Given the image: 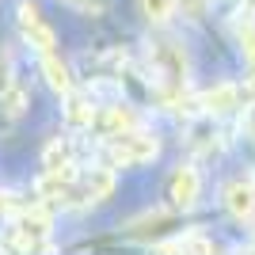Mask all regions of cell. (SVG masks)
<instances>
[{
  "label": "cell",
  "mask_w": 255,
  "mask_h": 255,
  "mask_svg": "<svg viewBox=\"0 0 255 255\" xmlns=\"http://www.w3.org/2000/svg\"><path fill=\"white\" fill-rule=\"evenodd\" d=\"M160 152V141L149 129H126V133H111L103 145V164L107 168H133V164H149Z\"/></svg>",
  "instance_id": "1"
},
{
  "label": "cell",
  "mask_w": 255,
  "mask_h": 255,
  "mask_svg": "<svg viewBox=\"0 0 255 255\" xmlns=\"http://www.w3.org/2000/svg\"><path fill=\"white\" fill-rule=\"evenodd\" d=\"M149 65H152V73H156V88H160L164 103L175 99L179 92H187V53L175 42H152L149 46Z\"/></svg>",
  "instance_id": "2"
},
{
  "label": "cell",
  "mask_w": 255,
  "mask_h": 255,
  "mask_svg": "<svg viewBox=\"0 0 255 255\" xmlns=\"http://www.w3.org/2000/svg\"><path fill=\"white\" fill-rule=\"evenodd\" d=\"M19 31L38 53H53V46H57V34H53V27L42 19V11H38L34 0H23L19 4Z\"/></svg>",
  "instance_id": "3"
},
{
  "label": "cell",
  "mask_w": 255,
  "mask_h": 255,
  "mask_svg": "<svg viewBox=\"0 0 255 255\" xmlns=\"http://www.w3.org/2000/svg\"><path fill=\"white\" fill-rule=\"evenodd\" d=\"M198 194H202V179H198L194 164H179L168 179V202L175 210H191V206H198Z\"/></svg>",
  "instance_id": "4"
},
{
  "label": "cell",
  "mask_w": 255,
  "mask_h": 255,
  "mask_svg": "<svg viewBox=\"0 0 255 255\" xmlns=\"http://www.w3.org/2000/svg\"><path fill=\"white\" fill-rule=\"evenodd\" d=\"M225 206H229L233 217L252 221V217H255V179H233V183H225Z\"/></svg>",
  "instance_id": "5"
},
{
  "label": "cell",
  "mask_w": 255,
  "mask_h": 255,
  "mask_svg": "<svg viewBox=\"0 0 255 255\" xmlns=\"http://www.w3.org/2000/svg\"><path fill=\"white\" fill-rule=\"evenodd\" d=\"M76 187H80V202H103V198H111V191H115V171L107 168V164H99V168L84 171V175L76 179Z\"/></svg>",
  "instance_id": "6"
},
{
  "label": "cell",
  "mask_w": 255,
  "mask_h": 255,
  "mask_svg": "<svg viewBox=\"0 0 255 255\" xmlns=\"http://www.w3.org/2000/svg\"><path fill=\"white\" fill-rule=\"evenodd\" d=\"M236 107H240V96H236V84H229V80H221V84H213L210 92H202V115L221 118V115H229V111H236Z\"/></svg>",
  "instance_id": "7"
},
{
  "label": "cell",
  "mask_w": 255,
  "mask_h": 255,
  "mask_svg": "<svg viewBox=\"0 0 255 255\" xmlns=\"http://www.w3.org/2000/svg\"><path fill=\"white\" fill-rule=\"evenodd\" d=\"M65 122H69L73 129H88L92 122H96V107H92V99L80 96L76 88L65 96Z\"/></svg>",
  "instance_id": "8"
},
{
  "label": "cell",
  "mask_w": 255,
  "mask_h": 255,
  "mask_svg": "<svg viewBox=\"0 0 255 255\" xmlns=\"http://www.w3.org/2000/svg\"><path fill=\"white\" fill-rule=\"evenodd\" d=\"M42 73H46V84L57 92V96H69L73 92V73H69V65L57 57V53H42Z\"/></svg>",
  "instance_id": "9"
},
{
  "label": "cell",
  "mask_w": 255,
  "mask_h": 255,
  "mask_svg": "<svg viewBox=\"0 0 255 255\" xmlns=\"http://www.w3.org/2000/svg\"><path fill=\"white\" fill-rule=\"evenodd\" d=\"M103 126H107V137H111V133H126V129L141 126V115L129 103H115V107L103 111Z\"/></svg>",
  "instance_id": "10"
},
{
  "label": "cell",
  "mask_w": 255,
  "mask_h": 255,
  "mask_svg": "<svg viewBox=\"0 0 255 255\" xmlns=\"http://www.w3.org/2000/svg\"><path fill=\"white\" fill-rule=\"evenodd\" d=\"M42 168L46 171H69L73 168V141L69 137H53L42 152Z\"/></svg>",
  "instance_id": "11"
},
{
  "label": "cell",
  "mask_w": 255,
  "mask_h": 255,
  "mask_svg": "<svg viewBox=\"0 0 255 255\" xmlns=\"http://www.w3.org/2000/svg\"><path fill=\"white\" fill-rule=\"evenodd\" d=\"M23 111H27V92H23L19 84H8L4 92H0V115L4 118H19Z\"/></svg>",
  "instance_id": "12"
},
{
  "label": "cell",
  "mask_w": 255,
  "mask_h": 255,
  "mask_svg": "<svg viewBox=\"0 0 255 255\" xmlns=\"http://www.w3.org/2000/svg\"><path fill=\"white\" fill-rule=\"evenodd\" d=\"M217 137H221V133H217L213 126H194L191 129V149L198 152V156H213V152L221 149V141H217Z\"/></svg>",
  "instance_id": "13"
},
{
  "label": "cell",
  "mask_w": 255,
  "mask_h": 255,
  "mask_svg": "<svg viewBox=\"0 0 255 255\" xmlns=\"http://www.w3.org/2000/svg\"><path fill=\"white\" fill-rule=\"evenodd\" d=\"M141 11H145L152 23H168L171 11H175V0H141Z\"/></svg>",
  "instance_id": "14"
},
{
  "label": "cell",
  "mask_w": 255,
  "mask_h": 255,
  "mask_svg": "<svg viewBox=\"0 0 255 255\" xmlns=\"http://www.w3.org/2000/svg\"><path fill=\"white\" fill-rule=\"evenodd\" d=\"M236 38H240V46H244L248 61L255 65V23L252 19H240V23H236Z\"/></svg>",
  "instance_id": "15"
},
{
  "label": "cell",
  "mask_w": 255,
  "mask_h": 255,
  "mask_svg": "<svg viewBox=\"0 0 255 255\" xmlns=\"http://www.w3.org/2000/svg\"><path fill=\"white\" fill-rule=\"evenodd\" d=\"M236 96H240V107H255V73H248L236 84Z\"/></svg>",
  "instance_id": "16"
},
{
  "label": "cell",
  "mask_w": 255,
  "mask_h": 255,
  "mask_svg": "<svg viewBox=\"0 0 255 255\" xmlns=\"http://www.w3.org/2000/svg\"><path fill=\"white\" fill-rule=\"evenodd\" d=\"M8 73H11V69H8V57L0 53V92H4V88L11 84V76H8Z\"/></svg>",
  "instance_id": "17"
},
{
  "label": "cell",
  "mask_w": 255,
  "mask_h": 255,
  "mask_svg": "<svg viewBox=\"0 0 255 255\" xmlns=\"http://www.w3.org/2000/svg\"><path fill=\"white\" fill-rule=\"evenodd\" d=\"M65 4H73V8H88V11L99 8V0H65Z\"/></svg>",
  "instance_id": "18"
},
{
  "label": "cell",
  "mask_w": 255,
  "mask_h": 255,
  "mask_svg": "<svg viewBox=\"0 0 255 255\" xmlns=\"http://www.w3.org/2000/svg\"><path fill=\"white\" fill-rule=\"evenodd\" d=\"M252 252H255V233H252Z\"/></svg>",
  "instance_id": "19"
},
{
  "label": "cell",
  "mask_w": 255,
  "mask_h": 255,
  "mask_svg": "<svg viewBox=\"0 0 255 255\" xmlns=\"http://www.w3.org/2000/svg\"><path fill=\"white\" fill-rule=\"evenodd\" d=\"M248 4H252V11H255V0H248Z\"/></svg>",
  "instance_id": "20"
}]
</instances>
